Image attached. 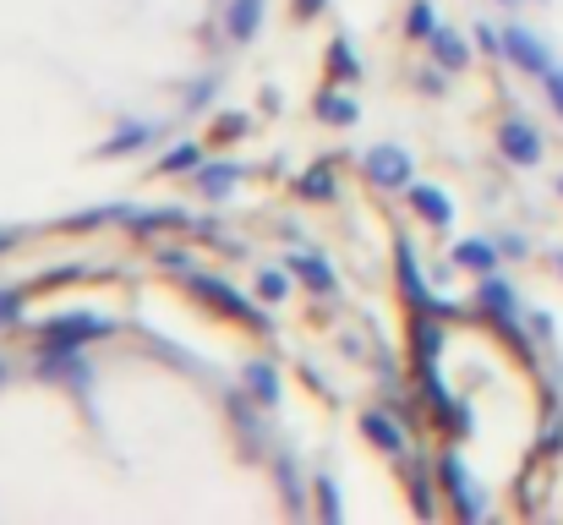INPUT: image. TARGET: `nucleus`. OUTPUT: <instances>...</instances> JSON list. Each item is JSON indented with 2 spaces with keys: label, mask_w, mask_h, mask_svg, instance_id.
<instances>
[{
  "label": "nucleus",
  "mask_w": 563,
  "mask_h": 525,
  "mask_svg": "<svg viewBox=\"0 0 563 525\" xmlns=\"http://www.w3.org/2000/svg\"><path fill=\"white\" fill-rule=\"evenodd\" d=\"M290 269H296V280H307L312 291H334V269H329L318 252H296V258H290Z\"/></svg>",
  "instance_id": "4468645a"
},
{
  "label": "nucleus",
  "mask_w": 563,
  "mask_h": 525,
  "mask_svg": "<svg viewBox=\"0 0 563 525\" xmlns=\"http://www.w3.org/2000/svg\"><path fill=\"white\" fill-rule=\"evenodd\" d=\"M498 149H504L509 165H526V171L542 160V138H537V127H526V121H504V127H498Z\"/></svg>",
  "instance_id": "423d86ee"
},
{
  "label": "nucleus",
  "mask_w": 563,
  "mask_h": 525,
  "mask_svg": "<svg viewBox=\"0 0 563 525\" xmlns=\"http://www.w3.org/2000/svg\"><path fill=\"white\" fill-rule=\"evenodd\" d=\"M548 99H553V110L563 116V72H548Z\"/></svg>",
  "instance_id": "7c9ffc66"
},
{
  "label": "nucleus",
  "mask_w": 563,
  "mask_h": 525,
  "mask_svg": "<svg viewBox=\"0 0 563 525\" xmlns=\"http://www.w3.org/2000/svg\"><path fill=\"white\" fill-rule=\"evenodd\" d=\"M318 116H323V121H334V127H351L362 110H356L351 99H334V94H323V99H318Z\"/></svg>",
  "instance_id": "6ab92c4d"
},
{
  "label": "nucleus",
  "mask_w": 563,
  "mask_h": 525,
  "mask_svg": "<svg viewBox=\"0 0 563 525\" xmlns=\"http://www.w3.org/2000/svg\"><path fill=\"white\" fill-rule=\"evenodd\" d=\"M559 192H563V181H559Z\"/></svg>",
  "instance_id": "c9c22d12"
},
{
  "label": "nucleus",
  "mask_w": 563,
  "mask_h": 525,
  "mask_svg": "<svg viewBox=\"0 0 563 525\" xmlns=\"http://www.w3.org/2000/svg\"><path fill=\"white\" fill-rule=\"evenodd\" d=\"M202 165V154L191 149V143H181V149H170L165 160H159V171H197Z\"/></svg>",
  "instance_id": "4be33fe9"
},
{
  "label": "nucleus",
  "mask_w": 563,
  "mask_h": 525,
  "mask_svg": "<svg viewBox=\"0 0 563 525\" xmlns=\"http://www.w3.org/2000/svg\"><path fill=\"white\" fill-rule=\"evenodd\" d=\"M329 61H334L340 77H362V66H356V55H351V39H334V55H329Z\"/></svg>",
  "instance_id": "5701e85b"
},
{
  "label": "nucleus",
  "mask_w": 563,
  "mask_h": 525,
  "mask_svg": "<svg viewBox=\"0 0 563 525\" xmlns=\"http://www.w3.org/2000/svg\"><path fill=\"white\" fill-rule=\"evenodd\" d=\"M296 11H301V17H312V11H323V0H296Z\"/></svg>",
  "instance_id": "2f4dec72"
},
{
  "label": "nucleus",
  "mask_w": 563,
  "mask_h": 525,
  "mask_svg": "<svg viewBox=\"0 0 563 525\" xmlns=\"http://www.w3.org/2000/svg\"><path fill=\"white\" fill-rule=\"evenodd\" d=\"M22 318V296L16 291H0V329H11Z\"/></svg>",
  "instance_id": "bb28decb"
},
{
  "label": "nucleus",
  "mask_w": 563,
  "mask_h": 525,
  "mask_svg": "<svg viewBox=\"0 0 563 525\" xmlns=\"http://www.w3.org/2000/svg\"><path fill=\"white\" fill-rule=\"evenodd\" d=\"M104 335H110V318H93V313H71V318H49L44 324L49 350H82L88 340H104Z\"/></svg>",
  "instance_id": "f03ea898"
},
{
  "label": "nucleus",
  "mask_w": 563,
  "mask_h": 525,
  "mask_svg": "<svg viewBox=\"0 0 563 525\" xmlns=\"http://www.w3.org/2000/svg\"><path fill=\"white\" fill-rule=\"evenodd\" d=\"M235 165H202V171H197V186H202V197H224V192H230V186H235Z\"/></svg>",
  "instance_id": "a211bd4d"
},
{
  "label": "nucleus",
  "mask_w": 563,
  "mask_h": 525,
  "mask_svg": "<svg viewBox=\"0 0 563 525\" xmlns=\"http://www.w3.org/2000/svg\"><path fill=\"white\" fill-rule=\"evenodd\" d=\"M405 28H410L416 39H432V28H438V22H432V6H427V0H416V6H410V17H405Z\"/></svg>",
  "instance_id": "412c9836"
},
{
  "label": "nucleus",
  "mask_w": 563,
  "mask_h": 525,
  "mask_svg": "<svg viewBox=\"0 0 563 525\" xmlns=\"http://www.w3.org/2000/svg\"><path fill=\"white\" fill-rule=\"evenodd\" d=\"M410 208H416L427 225H454V203H449V192H438V186H410Z\"/></svg>",
  "instance_id": "6e6552de"
},
{
  "label": "nucleus",
  "mask_w": 563,
  "mask_h": 525,
  "mask_svg": "<svg viewBox=\"0 0 563 525\" xmlns=\"http://www.w3.org/2000/svg\"><path fill=\"white\" fill-rule=\"evenodd\" d=\"M165 225H187V214H181V208H159V214H137V219H132L137 236H143V230H165Z\"/></svg>",
  "instance_id": "aec40b11"
},
{
  "label": "nucleus",
  "mask_w": 563,
  "mask_h": 525,
  "mask_svg": "<svg viewBox=\"0 0 563 525\" xmlns=\"http://www.w3.org/2000/svg\"><path fill=\"white\" fill-rule=\"evenodd\" d=\"M504 6H520V0H504Z\"/></svg>",
  "instance_id": "f704fd0d"
},
{
  "label": "nucleus",
  "mask_w": 563,
  "mask_h": 525,
  "mask_svg": "<svg viewBox=\"0 0 563 525\" xmlns=\"http://www.w3.org/2000/svg\"><path fill=\"white\" fill-rule=\"evenodd\" d=\"M241 132H246V116H241V110L219 116V138H241Z\"/></svg>",
  "instance_id": "cd10ccee"
},
{
  "label": "nucleus",
  "mask_w": 563,
  "mask_h": 525,
  "mask_svg": "<svg viewBox=\"0 0 563 525\" xmlns=\"http://www.w3.org/2000/svg\"><path fill=\"white\" fill-rule=\"evenodd\" d=\"M438 477H443V488H449V499H454L460 521H482L487 499H482V488L471 482V471L460 466V455H443V460H438Z\"/></svg>",
  "instance_id": "7ed1b4c3"
},
{
  "label": "nucleus",
  "mask_w": 563,
  "mask_h": 525,
  "mask_svg": "<svg viewBox=\"0 0 563 525\" xmlns=\"http://www.w3.org/2000/svg\"><path fill=\"white\" fill-rule=\"evenodd\" d=\"M362 433H373L377 449H388V455H405V433H399V427H394L383 411H367V416H362Z\"/></svg>",
  "instance_id": "2eb2a0df"
},
{
  "label": "nucleus",
  "mask_w": 563,
  "mask_h": 525,
  "mask_svg": "<svg viewBox=\"0 0 563 525\" xmlns=\"http://www.w3.org/2000/svg\"><path fill=\"white\" fill-rule=\"evenodd\" d=\"M454 263H460V269H471V274H493L498 247H493V241H460V247H454Z\"/></svg>",
  "instance_id": "ddd939ff"
},
{
  "label": "nucleus",
  "mask_w": 563,
  "mask_h": 525,
  "mask_svg": "<svg viewBox=\"0 0 563 525\" xmlns=\"http://www.w3.org/2000/svg\"><path fill=\"white\" fill-rule=\"evenodd\" d=\"M257 22H263V0H230L224 28H230V39H235V44H246V39L257 33Z\"/></svg>",
  "instance_id": "1a4fd4ad"
},
{
  "label": "nucleus",
  "mask_w": 563,
  "mask_h": 525,
  "mask_svg": "<svg viewBox=\"0 0 563 525\" xmlns=\"http://www.w3.org/2000/svg\"><path fill=\"white\" fill-rule=\"evenodd\" d=\"M482 307H487V318L520 346V329H515V296H509L504 280H487V285H482Z\"/></svg>",
  "instance_id": "0eeeda50"
},
{
  "label": "nucleus",
  "mask_w": 563,
  "mask_h": 525,
  "mask_svg": "<svg viewBox=\"0 0 563 525\" xmlns=\"http://www.w3.org/2000/svg\"><path fill=\"white\" fill-rule=\"evenodd\" d=\"M0 383H5V361H0Z\"/></svg>",
  "instance_id": "473e14b6"
},
{
  "label": "nucleus",
  "mask_w": 563,
  "mask_h": 525,
  "mask_svg": "<svg viewBox=\"0 0 563 525\" xmlns=\"http://www.w3.org/2000/svg\"><path fill=\"white\" fill-rule=\"evenodd\" d=\"M0 247H11V236H0Z\"/></svg>",
  "instance_id": "72a5a7b5"
},
{
  "label": "nucleus",
  "mask_w": 563,
  "mask_h": 525,
  "mask_svg": "<svg viewBox=\"0 0 563 525\" xmlns=\"http://www.w3.org/2000/svg\"><path fill=\"white\" fill-rule=\"evenodd\" d=\"M285 291H290V280H285V274H274V269L257 280V296H263V302H285Z\"/></svg>",
  "instance_id": "393cba45"
},
{
  "label": "nucleus",
  "mask_w": 563,
  "mask_h": 525,
  "mask_svg": "<svg viewBox=\"0 0 563 525\" xmlns=\"http://www.w3.org/2000/svg\"><path fill=\"white\" fill-rule=\"evenodd\" d=\"M432 55H438L449 72H460V66L471 61V50H465V39H460L454 28H432Z\"/></svg>",
  "instance_id": "f8f14e48"
},
{
  "label": "nucleus",
  "mask_w": 563,
  "mask_h": 525,
  "mask_svg": "<svg viewBox=\"0 0 563 525\" xmlns=\"http://www.w3.org/2000/svg\"><path fill=\"white\" fill-rule=\"evenodd\" d=\"M246 389H252L257 405H274V400H279V372H274L268 361H252V367H246Z\"/></svg>",
  "instance_id": "dca6fc26"
},
{
  "label": "nucleus",
  "mask_w": 563,
  "mask_h": 525,
  "mask_svg": "<svg viewBox=\"0 0 563 525\" xmlns=\"http://www.w3.org/2000/svg\"><path fill=\"white\" fill-rule=\"evenodd\" d=\"M504 55H509L520 72H542V77L553 72V55H548V44H542L531 28H509V33H504Z\"/></svg>",
  "instance_id": "39448f33"
},
{
  "label": "nucleus",
  "mask_w": 563,
  "mask_h": 525,
  "mask_svg": "<svg viewBox=\"0 0 563 525\" xmlns=\"http://www.w3.org/2000/svg\"><path fill=\"white\" fill-rule=\"evenodd\" d=\"M301 192H307V197H334V175L329 171H307Z\"/></svg>",
  "instance_id": "a878e982"
},
{
  "label": "nucleus",
  "mask_w": 563,
  "mask_h": 525,
  "mask_svg": "<svg viewBox=\"0 0 563 525\" xmlns=\"http://www.w3.org/2000/svg\"><path fill=\"white\" fill-rule=\"evenodd\" d=\"M476 44H482L487 55H504V33H493V28H476Z\"/></svg>",
  "instance_id": "c756f323"
},
{
  "label": "nucleus",
  "mask_w": 563,
  "mask_h": 525,
  "mask_svg": "<svg viewBox=\"0 0 563 525\" xmlns=\"http://www.w3.org/2000/svg\"><path fill=\"white\" fill-rule=\"evenodd\" d=\"M410 340H416L421 367H432V361H438V350H443V329H438V324H427V318H416V324H410Z\"/></svg>",
  "instance_id": "f3484780"
},
{
  "label": "nucleus",
  "mask_w": 563,
  "mask_h": 525,
  "mask_svg": "<svg viewBox=\"0 0 563 525\" xmlns=\"http://www.w3.org/2000/svg\"><path fill=\"white\" fill-rule=\"evenodd\" d=\"M399 285L410 291V302H416L421 313H438V307H432V291H427L421 274H416V252H410V241H399Z\"/></svg>",
  "instance_id": "9b49d317"
},
{
  "label": "nucleus",
  "mask_w": 563,
  "mask_h": 525,
  "mask_svg": "<svg viewBox=\"0 0 563 525\" xmlns=\"http://www.w3.org/2000/svg\"><path fill=\"white\" fill-rule=\"evenodd\" d=\"M187 285L202 296V302H213L219 313H230V318H241L246 329H268V313L263 307H252L241 291H230V285H219V280H208V274H187Z\"/></svg>",
  "instance_id": "f257e3e1"
},
{
  "label": "nucleus",
  "mask_w": 563,
  "mask_h": 525,
  "mask_svg": "<svg viewBox=\"0 0 563 525\" xmlns=\"http://www.w3.org/2000/svg\"><path fill=\"white\" fill-rule=\"evenodd\" d=\"M208 99H213V77H202V83L191 88V94H187V110H202Z\"/></svg>",
  "instance_id": "c85d7f7f"
},
{
  "label": "nucleus",
  "mask_w": 563,
  "mask_h": 525,
  "mask_svg": "<svg viewBox=\"0 0 563 525\" xmlns=\"http://www.w3.org/2000/svg\"><path fill=\"white\" fill-rule=\"evenodd\" d=\"M148 143H154V127H137V121H132V127H121L110 143H99V160H121V154L148 149Z\"/></svg>",
  "instance_id": "9d476101"
},
{
  "label": "nucleus",
  "mask_w": 563,
  "mask_h": 525,
  "mask_svg": "<svg viewBox=\"0 0 563 525\" xmlns=\"http://www.w3.org/2000/svg\"><path fill=\"white\" fill-rule=\"evenodd\" d=\"M410 154L399 149V143H377V149H367L362 154V175L373 181V186H410Z\"/></svg>",
  "instance_id": "20e7f679"
},
{
  "label": "nucleus",
  "mask_w": 563,
  "mask_h": 525,
  "mask_svg": "<svg viewBox=\"0 0 563 525\" xmlns=\"http://www.w3.org/2000/svg\"><path fill=\"white\" fill-rule=\"evenodd\" d=\"M318 510H323V521L329 525L340 521V493H334V482H329V477H318Z\"/></svg>",
  "instance_id": "b1692460"
}]
</instances>
